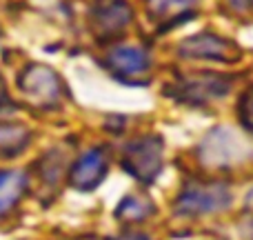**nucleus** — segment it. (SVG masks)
I'll use <instances>...</instances> for the list:
<instances>
[{
  "label": "nucleus",
  "instance_id": "nucleus-8",
  "mask_svg": "<svg viewBox=\"0 0 253 240\" xmlns=\"http://www.w3.org/2000/svg\"><path fill=\"white\" fill-rule=\"evenodd\" d=\"M91 29L98 38H116L133 20V9L126 0H98L89 11Z\"/></svg>",
  "mask_w": 253,
  "mask_h": 240
},
{
  "label": "nucleus",
  "instance_id": "nucleus-11",
  "mask_svg": "<svg viewBox=\"0 0 253 240\" xmlns=\"http://www.w3.org/2000/svg\"><path fill=\"white\" fill-rule=\"evenodd\" d=\"M27 189V176L20 169L0 171V216L11 211L18 205Z\"/></svg>",
  "mask_w": 253,
  "mask_h": 240
},
{
  "label": "nucleus",
  "instance_id": "nucleus-5",
  "mask_svg": "<svg viewBox=\"0 0 253 240\" xmlns=\"http://www.w3.org/2000/svg\"><path fill=\"white\" fill-rule=\"evenodd\" d=\"M105 67L120 83L144 85L149 80V74H151V56L140 45L123 43L107 49Z\"/></svg>",
  "mask_w": 253,
  "mask_h": 240
},
{
  "label": "nucleus",
  "instance_id": "nucleus-9",
  "mask_svg": "<svg viewBox=\"0 0 253 240\" xmlns=\"http://www.w3.org/2000/svg\"><path fill=\"white\" fill-rule=\"evenodd\" d=\"M242 153H247V144L240 143V138L231 134L224 127L213 129L205 138V143L200 144V156L205 165L211 167H227L233 165L242 158Z\"/></svg>",
  "mask_w": 253,
  "mask_h": 240
},
{
  "label": "nucleus",
  "instance_id": "nucleus-14",
  "mask_svg": "<svg viewBox=\"0 0 253 240\" xmlns=\"http://www.w3.org/2000/svg\"><path fill=\"white\" fill-rule=\"evenodd\" d=\"M238 118H240L242 127L253 131V87H249L240 96V102H238Z\"/></svg>",
  "mask_w": 253,
  "mask_h": 240
},
{
  "label": "nucleus",
  "instance_id": "nucleus-12",
  "mask_svg": "<svg viewBox=\"0 0 253 240\" xmlns=\"http://www.w3.org/2000/svg\"><path fill=\"white\" fill-rule=\"evenodd\" d=\"M31 131L25 125L0 122V158H13L29 147Z\"/></svg>",
  "mask_w": 253,
  "mask_h": 240
},
{
  "label": "nucleus",
  "instance_id": "nucleus-17",
  "mask_svg": "<svg viewBox=\"0 0 253 240\" xmlns=\"http://www.w3.org/2000/svg\"><path fill=\"white\" fill-rule=\"evenodd\" d=\"M227 2L231 4L233 9H238V11H242V9L251 7V2H253V0H227Z\"/></svg>",
  "mask_w": 253,
  "mask_h": 240
},
{
  "label": "nucleus",
  "instance_id": "nucleus-1",
  "mask_svg": "<svg viewBox=\"0 0 253 240\" xmlns=\"http://www.w3.org/2000/svg\"><path fill=\"white\" fill-rule=\"evenodd\" d=\"M238 76L236 74H218V71H196V74H180L169 85L165 94L173 100L187 102L191 107L209 105L213 100H222L233 89Z\"/></svg>",
  "mask_w": 253,
  "mask_h": 240
},
{
  "label": "nucleus",
  "instance_id": "nucleus-15",
  "mask_svg": "<svg viewBox=\"0 0 253 240\" xmlns=\"http://www.w3.org/2000/svg\"><path fill=\"white\" fill-rule=\"evenodd\" d=\"M4 109H13L11 107V98H9V92H7V85H4L2 76H0V111Z\"/></svg>",
  "mask_w": 253,
  "mask_h": 240
},
{
  "label": "nucleus",
  "instance_id": "nucleus-13",
  "mask_svg": "<svg viewBox=\"0 0 253 240\" xmlns=\"http://www.w3.org/2000/svg\"><path fill=\"white\" fill-rule=\"evenodd\" d=\"M153 214V202L144 196H126L116 209V216L120 220H129V223H138Z\"/></svg>",
  "mask_w": 253,
  "mask_h": 240
},
{
  "label": "nucleus",
  "instance_id": "nucleus-10",
  "mask_svg": "<svg viewBox=\"0 0 253 240\" xmlns=\"http://www.w3.org/2000/svg\"><path fill=\"white\" fill-rule=\"evenodd\" d=\"M198 0H147V13L158 31L173 29L196 16Z\"/></svg>",
  "mask_w": 253,
  "mask_h": 240
},
{
  "label": "nucleus",
  "instance_id": "nucleus-7",
  "mask_svg": "<svg viewBox=\"0 0 253 240\" xmlns=\"http://www.w3.org/2000/svg\"><path fill=\"white\" fill-rule=\"evenodd\" d=\"M109 151L105 147H89L76 158L69 169V185L76 192H93L107 178Z\"/></svg>",
  "mask_w": 253,
  "mask_h": 240
},
{
  "label": "nucleus",
  "instance_id": "nucleus-16",
  "mask_svg": "<svg viewBox=\"0 0 253 240\" xmlns=\"http://www.w3.org/2000/svg\"><path fill=\"white\" fill-rule=\"evenodd\" d=\"M109 240H151L147 234H140V232H125V234H118V236L109 238Z\"/></svg>",
  "mask_w": 253,
  "mask_h": 240
},
{
  "label": "nucleus",
  "instance_id": "nucleus-2",
  "mask_svg": "<svg viewBox=\"0 0 253 240\" xmlns=\"http://www.w3.org/2000/svg\"><path fill=\"white\" fill-rule=\"evenodd\" d=\"M162 151H165V143L160 136H140V138L126 143L120 165L135 180L149 185L162 171Z\"/></svg>",
  "mask_w": 253,
  "mask_h": 240
},
{
  "label": "nucleus",
  "instance_id": "nucleus-4",
  "mask_svg": "<svg viewBox=\"0 0 253 240\" xmlns=\"http://www.w3.org/2000/svg\"><path fill=\"white\" fill-rule=\"evenodd\" d=\"M231 192L224 183H200L191 180L187 187L180 192L175 200V211L180 216H202L215 214L229 207Z\"/></svg>",
  "mask_w": 253,
  "mask_h": 240
},
{
  "label": "nucleus",
  "instance_id": "nucleus-6",
  "mask_svg": "<svg viewBox=\"0 0 253 240\" xmlns=\"http://www.w3.org/2000/svg\"><path fill=\"white\" fill-rule=\"evenodd\" d=\"M178 53L182 58H189V60H211V62H222V65L238 62L242 56L240 47L233 40L209 34V31L184 38L178 45Z\"/></svg>",
  "mask_w": 253,
  "mask_h": 240
},
{
  "label": "nucleus",
  "instance_id": "nucleus-3",
  "mask_svg": "<svg viewBox=\"0 0 253 240\" xmlns=\"http://www.w3.org/2000/svg\"><path fill=\"white\" fill-rule=\"evenodd\" d=\"M18 89L27 100L42 109L60 107L65 96V83L58 71L44 65H29L27 69H22L18 76Z\"/></svg>",
  "mask_w": 253,
  "mask_h": 240
}]
</instances>
